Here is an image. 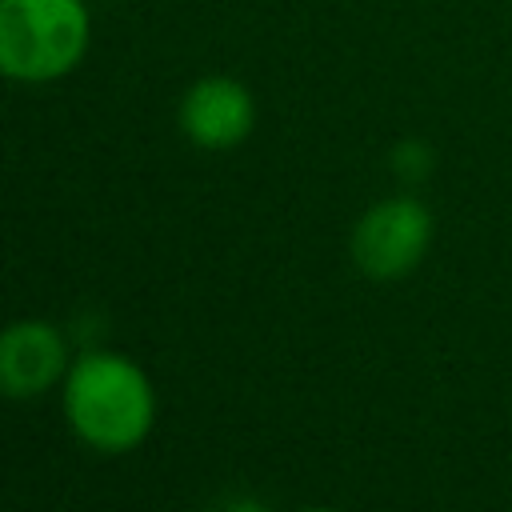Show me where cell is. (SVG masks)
<instances>
[{"label": "cell", "instance_id": "6da1fadb", "mask_svg": "<svg viewBox=\"0 0 512 512\" xmlns=\"http://www.w3.org/2000/svg\"><path fill=\"white\" fill-rule=\"evenodd\" d=\"M64 416L96 452L136 448L156 420L152 380L116 352H84L64 376Z\"/></svg>", "mask_w": 512, "mask_h": 512}, {"label": "cell", "instance_id": "7a4b0ae2", "mask_svg": "<svg viewBox=\"0 0 512 512\" xmlns=\"http://www.w3.org/2000/svg\"><path fill=\"white\" fill-rule=\"evenodd\" d=\"M88 40V0H0V76L12 84L64 80Z\"/></svg>", "mask_w": 512, "mask_h": 512}, {"label": "cell", "instance_id": "ba28073f", "mask_svg": "<svg viewBox=\"0 0 512 512\" xmlns=\"http://www.w3.org/2000/svg\"><path fill=\"white\" fill-rule=\"evenodd\" d=\"M300 512H336V508H300Z\"/></svg>", "mask_w": 512, "mask_h": 512}, {"label": "cell", "instance_id": "3957f363", "mask_svg": "<svg viewBox=\"0 0 512 512\" xmlns=\"http://www.w3.org/2000/svg\"><path fill=\"white\" fill-rule=\"evenodd\" d=\"M432 244V212L416 196H388L372 204L352 228V260L372 280L408 276Z\"/></svg>", "mask_w": 512, "mask_h": 512}, {"label": "cell", "instance_id": "8992f818", "mask_svg": "<svg viewBox=\"0 0 512 512\" xmlns=\"http://www.w3.org/2000/svg\"><path fill=\"white\" fill-rule=\"evenodd\" d=\"M392 172L400 176V180H424L428 172H432V152H428V144H420V140H400L396 148H392Z\"/></svg>", "mask_w": 512, "mask_h": 512}, {"label": "cell", "instance_id": "52a82bcc", "mask_svg": "<svg viewBox=\"0 0 512 512\" xmlns=\"http://www.w3.org/2000/svg\"><path fill=\"white\" fill-rule=\"evenodd\" d=\"M224 512H264V504H256V500H236V504H228Z\"/></svg>", "mask_w": 512, "mask_h": 512}, {"label": "cell", "instance_id": "277c9868", "mask_svg": "<svg viewBox=\"0 0 512 512\" xmlns=\"http://www.w3.org/2000/svg\"><path fill=\"white\" fill-rule=\"evenodd\" d=\"M180 132L208 152H228L244 144L256 128V96L236 76H200L180 96Z\"/></svg>", "mask_w": 512, "mask_h": 512}, {"label": "cell", "instance_id": "5b68a950", "mask_svg": "<svg viewBox=\"0 0 512 512\" xmlns=\"http://www.w3.org/2000/svg\"><path fill=\"white\" fill-rule=\"evenodd\" d=\"M64 332L48 320H12L0 328V392L28 400L68 376Z\"/></svg>", "mask_w": 512, "mask_h": 512}]
</instances>
